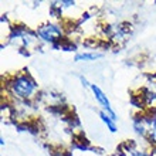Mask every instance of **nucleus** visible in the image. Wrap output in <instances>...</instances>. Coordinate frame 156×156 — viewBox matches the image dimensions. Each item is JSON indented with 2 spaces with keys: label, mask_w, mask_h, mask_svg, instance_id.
Returning <instances> with one entry per match:
<instances>
[{
  "label": "nucleus",
  "mask_w": 156,
  "mask_h": 156,
  "mask_svg": "<svg viewBox=\"0 0 156 156\" xmlns=\"http://www.w3.org/2000/svg\"><path fill=\"white\" fill-rule=\"evenodd\" d=\"M9 88L16 98L19 99H30L38 90L37 82L29 74L16 75L12 81L9 82Z\"/></svg>",
  "instance_id": "f257e3e1"
},
{
  "label": "nucleus",
  "mask_w": 156,
  "mask_h": 156,
  "mask_svg": "<svg viewBox=\"0 0 156 156\" xmlns=\"http://www.w3.org/2000/svg\"><path fill=\"white\" fill-rule=\"evenodd\" d=\"M62 34H64L62 27L54 23H45L37 29V37L50 44H55L58 41H61Z\"/></svg>",
  "instance_id": "f03ea898"
},
{
  "label": "nucleus",
  "mask_w": 156,
  "mask_h": 156,
  "mask_svg": "<svg viewBox=\"0 0 156 156\" xmlns=\"http://www.w3.org/2000/svg\"><path fill=\"white\" fill-rule=\"evenodd\" d=\"M91 91L94 92L95 95V98H97V101L99 102V105L104 108V111L107 112L108 115H111L112 118L116 121V115H115V112H114V109H112L111 107V104H109V99L107 98V95H105V92H104L101 88H99L98 85H95V84H91Z\"/></svg>",
  "instance_id": "7ed1b4c3"
},
{
  "label": "nucleus",
  "mask_w": 156,
  "mask_h": 156,
  "mask_svg": "<svg viewBox=\"0 0 156 156\" xmlns=\"http://www.w3.org/2000/svg\"><path fill=\"white\" fill-rule=\"evenodd\" d=\"M102 57L101 53H80V54H75L74 60L77 62L80 61H94V60H98V58Z\"/></svg>",
  "instance_id": "20e7f679"
},
{
  "label": "nucleus",
  "mask_w": 156,
  "mask_h": 156,
  "mask_svg": "<svg viewBox=\"0 0 156 156\" xmlns=\"http://www.w3.org/2000/svg\"><path fill=\"white\" fill-rule=\"evenodd\" d=\"M99 116L102 119V122L107 125V128L109 129L111 132H115L116 131V123H115V119L112 118L111 115H108L105 111H101L99 112Z\"/></svg>",
  "instance_id": "39448f33"
},
{
  "label": "nucleus",
  "mask_w": 156,
  "mask_h": 156,
  "mask_svg": "<svg viewBox=\"0 0 156 156\" xmlns=\"http://www.w3.org/2000/svg\"><path fill=\"white\" fill-rule=\"evenodd\" d=\"M149 125H151V132H149V138L156 144V111L149 116Z\"/></svg>",
  "instance_id": "423d86ee"
}]
</instances>
